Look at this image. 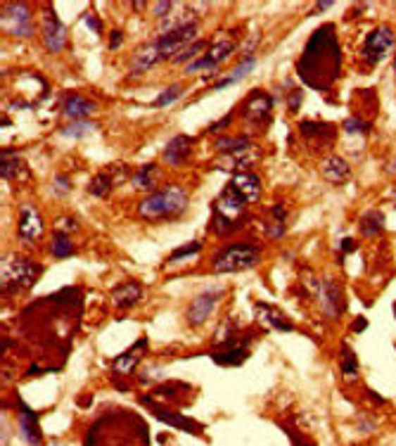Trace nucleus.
<instances>
[{"instance_id": "f257e3e1", "label": "nucleus", "mask_w": 396, "mask_h": 446, "mask_svg": "<svg viewBox=\"0 0 396 446\" xmlns=\"http://www.w3.org/2000/svg\"><path fill=\"white\" fill-rule=\"evenodd\" d=\"M295 69L304 86L318 93H326L335 86L342 76V48L337 41L335 24H323L311 34Z\"/></svg>"}, {"instance_id": "f03ea898", "label": "nucleus", "mask_w": 396, "mask_h": 446, "mask_svg": "<svg viewBox=\"0 0 396 446\" xmlns=\"http://www.w3.org/2000/svg\"><path fill=\"white\" fill-rule=\"evenodd\" d=\"M190 206V197L180 185L171 183L164 185L161 190L150 192L142 202L138 204V216L147 223H159V221H173L180 218Z\"/></svg>"}, {"instance_id": "7ed1b4c3", "label": "nucleus", "mask_w": 396, "mask_h": 446, "mask_svg": "<svg viewBox=\"0 0 396 446\" xmlns=\"http://www.w3.org/2000/svg\"><path fill=\"white\" fill-rule=\"evenodd\" d=\"M254 342V333L252 330H237V326L228 318L218 328V342L211 349V361L218 366H242L249 359V347Z\"/></svg>"}, {"instance_id": "20e7f679", "label": "nucleus", "mask_w": 396, "mask_h": 446, "mask_svg": "<svg viewBox=\"0 0 396 446\" xmlns=\"http://www.w3.org/2000/svg\"><path fill=\"white\" fill-rule=\"evenodd\" d=\"M247 206H249V202L228 183L211 206L214 230H216L218 235H230L233 230L242 228L247 223Z\"/></svg>"}, {"instance_id": "39448f33", "label": "nucleus", "mask_w": 396, "mask_h": 446, "mask_svg": "<svg viewBox=\"0 0 396 446\" xmlns=\"http://www.w3.org/2000/svg\"><path fill=\"white\" fill-rule=\"evenodd\" d=\"M41 273L43 268L29 256H8V259H3V295L27 292L36 285Z\"/></svg>"}, {"instance_id": "423d86ee", "label": "nucleus", "mask_w": 396, "mask_h": 446, "mask_svg": "<svg viewBox=\"0 0 396 446\" xmlns=\"http://www.w3.org/2000/svg\"><path fill=\"white\" fill-rule=\"evenodd\" d=\"M261 261V247L254 242H235L228 244L211 259L214 273H240Z\"/></svg>"}, {"instance_id": "0eeeda50", "label": "nucleus", "mask_w": 396, "mask_h": 446, "mask_svg": "<svg viewBox=\"0 0 396 446\" xmlns=\"http://www.w3.org/2000/svg\"><path fill=\"white\" fill-rule=\"evenodd\" d=\"M0 27L12 38H31L36 31L34 15L31 8L24 3H8L3 5V15H0Z\"/></svg>"}, {"instance_id": "6e6552de", "label": "nucleus", "mask_w": 396, "mask_h": 446, "mask_svg": "<svg viewBox=\"0 0 396 446\" xmlns=\"http://www.w3.org/2000/svg\"><path fill=\"white\" fill-rule=\"evenodd\" d=\"M240 116L247 126H268L271 116H273V98L266 90L256 88L252 90L247 98L240 102Z\"/></svg>"}, {"instance_id": "1a4fd4ad", "label": "nucleus", "mask_w": 396, "mask_h": 446, "mask_svg": "<svg viewBox=\"0 0 396 446\" xmlns=\"http://www.w3.org/2000/svg\"><path fill=\"white\" fill-rule=\"evenodd\" d=\"M197 41V22L183 24V27L161 31L157 36V45L161 50V60H173L176 55H180L190 43Z\"/></svg>"}, {"instance_id": "9d476101", "label": "nucleus", "mask_w": 396, "mask_h": 446, "mask_svg": "<svg viewBox=\"0 0 396 446\" xmlns=\"http://www.w3.org/2000/svg\"><path fill=\"white\" fill-rule=\"evenodd\" d=\"M394 43H396V38H394V31L389 29V27H378V29H373L370 34L366 36V41H363L361 45V55H363V60H366L370 67H375V64H380V62H385L389 53L394 50Z\"/></svg>"}, {"instance_id": "9b49d317", "label": "nucleus", "mask_w": 396, "mask_h": 446, "mask_svg": "<svg viewBox=\"0 0 396 446\" xmlns=\"http://www.w3.org/2000/svg\"><path fill=\"white\" fill-rule=\"evenodd\" d=\"M316 297H318V302H321V309H323V314H326V318L337 321L344 311H347L344 287H342V283L335 280V278H330V275L321 278Z\"/></svg>"}, {"instance_id": "f8f14e48", "label": "nucleus", "mask_w": 396, "mask_h": 446, "mask_svg": "<svg viewBox=\"0 0 396 446\" xmlns=\"http://www.w3.org/2000/svg\"><path fill=\"white\" fill-rule=\"evenodd\" d=\"M223 295H225V287H209V290H204V292H199L194 299L187 304V309H185V321H187V326H192V328H199V326H204L206 321H209V316L214 314V306L223 299Z\"/></svg>"}, {"instance_id": "ddd939ff", "label": "nucleus", "mask_w": 396, "mask_h": 446, "mask_svg": "<svg viewBox=\"0 0 396 446\" xmlns=\"http://www.w3.org/2000/svg\"><path fill=\"white\" fill-rule=\"evenodd\" d=\"M41 34H43L45 50H48L50 55H57L67 48V27H64V22L57 17L53 5H45L41 15Z\"/></svg>"}, {"instance_id": "4468645a", "label": "nucleus", "mask_w": 396, "mask_h": 446, "mask_svg": "<svg viewBox=\"0 0 396 446\" xmlns=\"http://www.w3.org/2000/svg\"><path fill=\"white\" fill-rule=\"evenodd\" d=\"M140 404H145L147 409H150L152 416L157 420H161V423L171 425V428H176V430L190 432V435H202V430H204L202 423H197V420L187 418V416H183V413H178V411L166 409V406L157 404L152 397H147V394H142V397H140Z\"/></svg>"}, {"instance_id": "2eb2a0df", "label": "nucleus", "mask_w": 396, "mask_h": 446, "mask_svg": "<svg viewBox=\"0 0 396 446\" xmlns=\"http://www.w3.org/2000/svg\"><path fill=\"white\" fill-rule=\"evenodd\" d=\"M17 230H19V237H22L24 242L41 240V235H43V230H45V221H43L41 211H38L31 202H24L22 206H19Z\"/></svg>"}, {"instance_id": "dca6fc26", "label": "nucleus", "mask_w": 396, "mask_h": 446, "mask_svg": "<svg viewBox=\"0 0 396 446\" xmlns=\"http://www.w3.org/2000/svg\"><path fill=\"white\" fill-rule=\"evenodd\" d=\"M254 311H256V321L264 330H276V333H292L295 326L292 321H287L280 309L273 306V304H266V302H254Z\"/></svg>"}, {"instance_id": "f3484780", "label": "nucleus", "mask_w": 396, "mask_h": 446, "mask_svg": "<svg viewBox=\"0 0 396 446\" xmlns=\"http://www.w3.org/2000/svg\"><path fill=\"white\" fill-rule=\"evenodd\" d=\"M192 150H194V138H192V135L178 133L166 143L164 152H161V161L168 164V166H183L185 161L190 159Z\"/></svg>"}, {"instance_id": "a211bd4d", "label": "nucleus", "mask_w": 396, "mask_h": 446, "mask_svg": "<svg viewBox=\"0 0 396 446\" xmlns=\"http://www.w3.org/2000/svg\"><path fill=\"white\" fill-rule=\"evenodd\" d=\"M321 176L328 180L330 185H347L352 180V164L347 159L337 157V154H328L321 161Z\"/></svg>"}, {"instance_id": "6ab92c4d", "label": "nucleus", "mask_w": 396, "mask_h": 446, "mask_svg": "<svg viewBox=\"0 0 396 446\" xmlns=\"http://www.w3.org/2000/svg\"><path fill=\"white\" fill-rule=\"evenodd\" d=\"M159 60H161V50L157 45V38H154V41H147L145 45H140L131 57V76H140V74L150 72Z\"/></svg>"}, {"instance_id": "aec40b11", "label": "nucleus", "mask_w": 396, "mask_h": 446, "mask_svg": "<svg viewBox=\"0 0 396 446\" xmlns=\"http://www.w3.org/2000/svg\"><path fill=\"white\" fill-rule=\"evenodd\" d=\"M60 105H62V114L71 121H88V116L95 112V102L83 98L79 93H67Z\"/></svg>"}, {"instance_id": "412c9836", "label": "nucleus", "mask_w": 396, "mask_h": 446, "mask_svg": "<svg viewBox=\"0 0 396 446\" xmlns=\"http://www.w3.org/2000/svg\"><path fill=\"white\" fill-rule=\"evenodd\" d=\"M19 435L29 446H41L43 435L38 430V413L31 411L27 404L19 402Z\"/></svg>"}, {"instance_id": "4be33fe9", "label": "nucleus", "mask_w": 396, "mask_h": 446, "mask_svg": "<svg viewBox=\"0 0 396 446\" xmlns=\"http://www.w3.org/2000/svg\"><path fill=\"white\" fill-rule=\"evenodd\" d=\"M145 352H147V337H140L138 342H135L133 347H128L126 352L119 354V357L114 359V373H119V375H131L135 368H138V364L142 361V357H145Z\"/></svg>"}, {"instance_id": "5701e85b", "label": "nucleus", "mask_w": 396, "mask_h": 446, "mask_svg": "<svg viewBox=\"0 0 396 446\" xmlns=\"http://www.w3.org/2000/svg\"><path fill=\"white\" fill-rule=\"evenodd\" d=\"M299 133L309 143H318V145H333L337 138V128L335 124H323V121H302L299 124Z\"/></svg>"}, {"instance_id": "b1692460", "label": "nucleus", "mask_w": 396, "mask_h": 446, "mask_svg": "<svg viewBox=\"0 0 396 446\" xmlns=\"http://www.w3.org/2000/svg\"><path fill=\"white\" fill-rule=\"evenodd\" d=\"M230 185L235 187L249 204L259 202V197H261V178H259L254 171H237L235 176H233Z\"/></svg>"}, {"instance_id": "393cba45", "label": "nucleus", "mask_w": 396, "mask_h": 446, "mask_svg": "<svg viewBox=\"0 0 396 446\" xmlns=\"http://www.w3.org/2000/svg\"><path fill=\"white\" fill-rule=\"evenodd\" d=\"M142 285L138 280H126L112 290V304L116 309H133L142 299Z\"/></svg>"}, {"instance_id": "a878e982", "label": "nucleus", "mask_w": 396, "mask_h": 446, "mask_svg": "<svg viewBox=\"0 0 396 446\" xmlns=\"http://www.w3.org/2000/svg\"><path fill=\"white\" fill-rule=\"evenodd\" d=\"M287 209H285V204L276 202L271 206L268 216H266V235L271 237V240H283L285 233H287Z\"/></svg>"}, {"instance_id": "bb28decb", "label": "nucleus", "mask_w": 396, "mask_h": 446, "mask_svg": "<svg viewBox=\"0 0 396 446\" xmlns=\"http://www.w3.org/2000/svg\"><path fill=\"white\" fill-rule=\"evenodd\" d=\"M27 176V161L22 159V154L12 147L3 150V164H0V178L3 180H17Z\"/></svg>"}, {"instance_id": "cd10ccee", "label": "nucleus", "mask_w": 396, "mask_h": 446, "mask_svg": "<svg viewBox=\"0 0 396 446\" xmlns=\"http://www.w3.org/2000/svg\"><path fill=\"white\" fill-rule=\"evenodd\" d=\"M133 180V187L135 190H142V192H154V185H157L159 180V164L157 161H147V164H142L138 171H135Z\"/></svg>"}, {"instance_id": "c85d7f7f", "label": "nucleus", "mask_w": 396, "mask_h": 446, "mask_svg": "<svg viewBox=\"0 0 396 446\" xmlns=\"http://www.w3.org/2000/svg\"><path fill=\"white\" fill-rule=\"evenodd\" d=\"M256 69V57L252 55V57H245L242 62L237 64L235 69H233V72L225 76V79H221V81H216L214 83V90H225L228 86H233V83H237V81H242L245 76H249L252 72H254Z\"/></svg>"}, {"instance_id": "c756f323", "label": "nucleus", "mask_w": 396, "mask_h": 446, "mask_svg": "<svg viewBox=\"0 0 396 446\" xmlns=\"http://www.w3.org/2000/svg\"><path fill=\"white\" fill-rule=\"evenodd\" d=\"M361 233L366 237H380L385 233V214L380 209H370L361 216Z\"/></svg>"}, {"instance_id": "7c9ffc66", "label": "nucleus", "mask_w": 396, "mask_h": 446, "mask_svg": "<svg viewBox=\"0 0 396 446\" xmlns=\"http://www.w3.org/2000/svg\"><path fill=\"white\" fill-rule=\"evenodd\" d=\"M114 185H116V180L112 176V171H102V173H97V176L90 178V183H88V192L93 197H100V199H105L112 195V190H114Z\"/></svg>"}, {"instance_id": "2f4dec72", "label": "nucleus", "mask_w": 396, "mask_h": 446, "mask_svg": "<svg viewBox=\"0 0 396 446\" xmlns=\"http://www.w3.org/2000/svg\"><path fill=\"white\" fill-rule=\"evenodd\" d=\"M74 242L69 240V233L64 230H55L53 233V240H50V254L55 256V259H69V256H74Z\"/></svg>"}, {"instance_id": "473e14b6", "label": "nucleus", "mask_w": 396, "mask_h": 446, "mask_svg": "<svg viewBox=\"0 0 396 446\" xmlns=\"http://www.w3.org/2000/svg\"><path fill=\"white\" fill-rule=\"evenodd\" d=\"M235 53V43L230 41V38H221V41L211 43V48L206 50V57H209V62L214 64V67H218L221 62H225L228 57Z\"/></svg>"}, {"instance_id": "72a5a7b5", "label": "nucleus", "mask_w": 396, "mask_h": 446, "mask_svg": "<svg viewBox=\"0 0 396 446\" xmlns=\"http://www.w3.org/2000/svg\"><path fill=\"white\" fill-rule=\"evenodd\" d=\"M340 366H342V375L344 380H356L359 378V359H356L354 349L349 345H342V357H340Z\"/></svg>"}, {"instance_id": "f704fd0d", "label": "nucleus", "mask_w": 396, "mask_h": 446, "mask_svg": "<svg viewBox=\"0 0 396 446\" xmlns=\"http://www.w3.org/2000/svg\"><path fill=\"white\" fill-rule=\"evenodd\" d=\"M199 252H202V240H192V242L183 244V247L173 249L171 254H168L166 264L168 266H173V264H180L185 259H194V254H199Z\"/></svg>"}, {"instance_id": "c9c22d12", "label": "nucleus", "mask_w": 396, "mask_h": 446, "mask_svg": "<svg viewBox=\"0 0 396 446\" xmlns=\"http://www.w3.org/2000/svg\"><path fill=\"white\" fill-rule=\"evenodd\" d=\"M183 93H185V86L183 83H173V86H168L164 88L161 93L157 95V100L152 102V107H157V109H164L168 105H173L178 98H183Z\"/></svg>"}, {"instance_id": "e433bc0d", "label": "nucleus", "mask_w": 396, "mask_h": 446, "mask_svg": "<svg viewBox=\"0 0 396 446\" xmlns=\"http://www.w3.org/2000/svg\"><path fill=\"white\" fill-rule=\"evenodd\" d=\"M93 131H95L93 121H71V124L60 128V135H64V138L81 140V138H86L88 133H93Z\"/></svg>"}, {"instance_id": "4c0bfd02", "label": "nucleus", "mask_w": 396, "mask_h": 446, "mask_svg": "<svg viewBox=\"0 0 396 446\" xmlns=\"http://www.w3.org/2000/svg\"><path fill=\"white\" fill-rule=\"evenodd\" d=\"M204 48H206V41H204V38H197L194 43L187 45L183 53L173 57V62H176V64H185V62L190 64V62L197 60V57H202V50H204Z\"/></svg>"}, {"instance_id": "58836bf2", "label": "nucleus", "mask_w": 396, "mask_h": 446, "mask_svg": "<svg viewBox=\"0 0 396 446\" xmlns=\"http://www.w3.org/2000/svg\"><path fill=\"white\" fill-rule=\"evenodd\" d=\"M344 131L349 135H368L370 133V124L368 121L359 119V116H349L347 121H344Z\"/></svg>"}, {"instance_id": "ea45409f", "label": "nucleus", "mask_w": 396, "mask_h": 446, "mask_svg": "<svg viewBox=\"0 0 396 446\" xmlns=\"http://www.w3.org/2000/svg\"><path fill=\"white\" fill-rule=\"evenodd\" d=\"M53 190L57 197H64L71 192V183H69V176H64V173H57V176L53 178Z\"/></svg>"}, {"instance_id": "a19ab883", "label": "nucleus", "mask_w": 396, "mask_h": 446, "mask_svg": "<svg viewBox=\"0 0 396 446\" xmlns=\"http://www.w3.org/2000/svg\"><path fill=\"white\" fill-rule=\"evenodd\" d=\"M302 100H304V88H290V95H287V109H290L292 114L299 112Z\"/></svg>"}, {"instance_id": "79ce46f5", "label": "nucleus", "mask_w": 396, "mask_h": 446, "mask_svg": "<svg viewBox=\"0 0 396 446\" xmlns=\"http://www.w3.org/2000/svg\"><path fill=\"white\" fill-rule=\"evenodd\" d=\"M173 8H176V5H173L171 3V0H161V3H154L152 5V15L154 17H159V19H168V17H171V10Z\"/></svg>"}, {"instance_id": "37998d69", "label": "nucleus", "mask_w": 396, "mask_h": 446, "mask_svg": "<svg viewBox=\"0 0 396 446\" xmlns=\"http://www.w3.org/2000/svg\"><path fill=\"white\" fill-rule=\"evenodd\" d=\"M285 435L290 437L292 446H316L314 442H311V439H307L304 435H297V432H295V428H285Z\"/></svg>"}, {"instance_id": "c03bdc74", "label": "nucleus", "mask_w": 396, "mask_h": 446, "mask_svg": "<svg viewBox=\"0 0 396 446\" xmlns=\"http://www.w3.org/2000/svg\"><path fill=\"white\" fill-rule=\"evenodd\" d=\"M230 121H233V112H230V114H225L223 119H218V121H214V124H209V128H206V133H221V131H225Z\"/></svg>"}, {"instance_id": "a18cd8bd", "label": "nucleus", "mask_w": 396, "mask_h": 446, "mask_svg": "<svg viewBox=\"0 0 396 446\" xmlns=\"http://www.w3.org/2000/svg\"><path fill=\"white\" fill-rule=\"evenodd\" d=\"M83 22L93 29V34H102V22L93 15V12H86V15H83Z\"/></svg>"}, {"instance_id": "49530a36", "label": "nucleus", "mask_w": 396, "mask_h": 446, "mask_svg": "<svg viewBox=\"0 0 396 446\" xmlns=\"http://www.w3.org/2000/svg\"><path fill=\"white\" fill-rule=\"evenodd\" d=\"M121 43H123V31L121 29H114L112 34H109V50H116Z\"/></svg>"}, {"instance_id": "de8ad7c7", "label": "nucleus", "mask_w": 396, "mask_h": 446, "mask_svg": "<svg viewBox=\"0 0 396 446\" xmlns=\"http://www.w3.org/2000/svg\"><path fill=\"white\" fill-rule=\"evenodd\" d=\"M366 328H368L366 316H361V318H356V321L352 323V330H354V333H361V330H366Z\"/></svg>"}, {"instance_id": "09e8293b", "label": "nucleus", "mask_w": 396, "mask_h": 446, "mask_svg": "<svg viewBox=\"0 0 396 446\" xmlns=\"http://www.w3.org/2000/svg\"><path fill=\"white\" fill-rule=\"evenodd\" d=\"M333 5H335L333 0H321V3H316V8H314V12H311V15H318L321 10H330Z\"/></svg>"}, {"instance_id": "8fccbe9b", "label": "nucleus", "mask_w": 396, "mask_h": 446, "mask_svg": "<svg viewBox=\"0 0 396 446\" xmlns=\"http://www.w3.org/2000/svg\"><path fill=\"white\" fill-rule=\"evenodd\" d=\"M356 249V242L352 240V237H347V240L342 242V252H354Z\"/></svg>"}, {"instance_id": "3c124183", "label": "nucleus", "mask_w": 396, "mask_h": 446, "mask_svg": "<svg viewBox=\"0 0 396 446\" xmlns=\"http://www.w3.org/2000/svg\"><path fill=\"white\" fill-rule=\"evenodd\" d=\"M147 5L145 3H133V10H145Z\"/></svg>"}, {"instance_id": "603ef678", "label": "nucleus", "mask_w": 396, "mask_h": 446, "mask_svg": "<svg viewBox=\"0 0 396 446\" xmlns=\"http://www.w3.org/2000/svg\"><path fill=\"white\" fill-rule=\"evenodd\" d=\"M389 195H392V199H394V202H396V185L392 187V192H389Z\"/></svg>"}, {"instance_id": "864d4df0", "label": "nucleus", "mask_w": 396, "mask_h": 446, "mask_svg": "<svg viewBox=\"0 0 396 446\" xmlns=\"http://www.w3.org/2000/svg\"><path fill=\"white\" fill-rule=\"evenodd\" d=\"M394 74H396V57H394Z\"/></svg>"}, {"instance_id": "5fc2aeb1", "label": "nucleus", "mask_w": 396, "mask_h": 446, "mask_svg": "<svg viewBox=\"0 0 396 446\" xmlns=\"http://www.w3.org/2000/svg\"><path fill=\"white\" fill-rule=\"evenodd\" d=\"M394 316H396V302H394Z\"/></svg>"}]
</instances>
